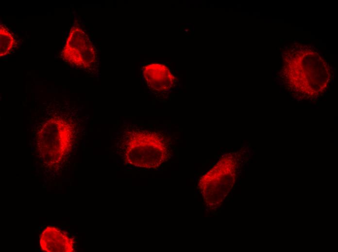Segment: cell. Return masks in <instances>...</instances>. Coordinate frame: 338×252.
<instances>
[{
	"instance_id": "ba28073f",
	"label": "cell",
	"mask_w": 338,
	"mask_h": 252,
	"mask_svg": "<svg viewBox=\"0 0 338 252\" xmlns=\"http://www.w3.org/2000/svg\"><path fill=\"white\" fill-rule=\"evenodd\" d=\"M14 44L12 34L5 25L0 26V56L9 54Z\"/></svg>"
},
{
	"instance_id": "3957f363",
	"label": "cell",
	"mask_w": 338,
	"mask_h": 252,
	"mask_svg": "<svg viewBox=\"0 0 338 252\" xmlns=\"http://www.w3.org/2000/svg\"><path fill=\"white\" fill-rule=\"evenodd\" d=\"M239 158L238 152L224 154L198 180L197 188L209 209L220 207L232 189L237 178Z\"/></svg>"
},
{
	"instance_id": "5b68a950",
	"label": "cell",
	"mask_w": 338,
	"mask_h": 252,
	"mask_svg": "<svg viewBox=\"0 0 338 252\" xmlns=\"http://www.w3.org/2000/svg\"><path fill=\"white\" fill-rule=\"evenodd\" d=\"M62 55L70 64L86 68L94 62L96 52L87 35L75 26L69 32Z\"/></svg>"
},
{
	"instance_id": "6da1fadb",
	"label": "cell",
	"mask_w": 338,
	"mask_h": 252,
	"mask_svg": "<svg viewBox=\"0 0 338 252\" xmlns=\"http://www.w3.org/2000/svg\"><path fill=\"white\" fill-rule=\"evenodd\" d=\"M114 135L117 153L128 168L158 170L172 156V137L167 129L124 120Z\"/></svg>"
},
{
	"instance_id": "7a4b0ae2",
	"label": "cell",
	"mask_w": 338,
	"mask_h": 252,
	"mask_svg": "<svg viewBox=\"0 0 338 252\" xmlns=\"http://www.w3.org/2000/svg\"><path fill=\"white\" fill-rule=\"evenodd\" d=\"M318 54L307 49L289 55L282 72L284 84L302 99H314L323 94L331 79V71Z\"/></svg>"
},
{
	"instance_id": "8992f818",
	"label": "cell",
	"mask_w": 338,
	"mask_h": 252,
	"mask_svg": "<svg viewBox=\"0 0 338 252\" xmlns=\"http://www.w3.org/2000/svg\"><path fill=\"white\" fill-rule=\"evenodd\" d=\"M144 86L154 94H162L172 91L176 86L177 80L165 65L152 63L144 66L142 71Z\"/></svg>"
},
{
	"instance_id": "52a82bcc",
	"label": "cell",
	"mask_w": 338,
	"mask_h": 252,
	"mask_svg": "<svg viewBox=\"0 0 338 252\" xmlns=\"http://www.w3.org/2000/svg\"><path fill=\"white\" fill-rule=\"evenodd\" d=\"M40 246L47 252H72L75 241L65 231L54 226H47L41 232Z\"/></svg>"
},
{
	"instance_id": "277c9868",
	"label": "cell",
	"mask_w": 338,
	"mask_h": 252,
	"mask_svg": "<svg viewBox=\"0 0 338 252\" xmlns=\"http://www.w3.org/2000/svg\"><path fill=\"white\" fill-rule=\"evenodd\" d=\"M43 131L38 141L42 157L53 163L59 162L71 149L73 139L72 127L65 122L51 121Z\"/></svg>"
}]
</instances>
